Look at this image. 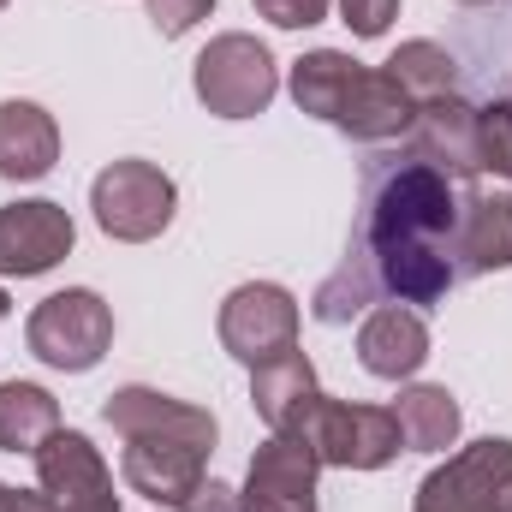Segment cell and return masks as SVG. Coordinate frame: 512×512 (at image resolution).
<instances>
[{
	"label": "cell",
	"instance_id": "24",
	"mask_svg": "<svg viewBox=\"0 0 512 512\" xmlns=\"http://www.w3.org/2000/svg\"><path fill=\"white\" fill-rule=\"evenodd\" d=\"M382 286H376V274H370V256H346L340 262V274L334 280H322V292H316V322H352L358 310H370V298H376Z\"/></svg>",
	"mask_w": 512,
	"mask_h": 512
},
{
	"label": "cell",
	"instance_id": "28",
	"mask_svg": "<svg viewBox=\"0 0 512 512\" xmlns=\"http://www.w3.org/2000/svg\"><path fill=\"white\" fill-rule=\"evenodd\" d=\"M251 6H256V18H268L274 30H310V24L328 18L334 0H251Z\"/></svg>",
	"mask_w": 512,
	"mask_h": 512
},
{
	"label": "cell",
	"instance_id": "23",
	"mask_svg": "<svg viewBox=\"0 0 512 512\" xmlns=\"http://www.w3.org/2000/svg\"><path fill=\"white\" fill-rule=\"evenodd\" d=\"M387 78L411 96V108H423V102H441V96H453V84H459V60L441 48V42H429V36H417V42H399L393 54H387L382 66Z\"/></svg>",
	"mask_w": 512,
	"mask_h": 512
},
{
	"label": "cell",
	"instance_id": "15",
	"mask_svg": "<svg viewBox=\"0 0 512 512\" xmlns=\"http://www.w3.org/2000/svg\"><path fill=\"white\" fill-rule=\"evenodd\" d=\"M405 143H411L417 161L441 167L447 179H477V173H483V167H477V108H471L459 90L441 96V102H423V108L411 114Z\"/></svg>",
	"mask_w": 512,
	"mask_h": 512
},
{
	"label": "cell",
	"instance_id": "5",
	"mask_svg": "<svg viewBox=\"0 0 512 512\" xmlns=\"http://www.w3.org/2000/svg\"><path fill=\"white\" fill-rule=\"evenodd\" d=\"M90 209H96V227L120 245H149L173 227V209H179V185L143 161V155H126V161H108L96 179H90Z\"/></svg>",
	"mask_w": 512,
	"mask_h": 512
},
{
	"label": "cell",
	"instance_id": "27",
	"mask_svg": "<svg viewBox=\"0 0 512 512\" xmlns=\"http://www.w3.org/2000/svg\"><path fill=\"white\" fill-rule=\"evenodd\" d=\"M149 6V24L173 42V36H185V30H197L209 12H215V0H143Z\"/></svg>",
	"mask_w": 512,
	"mask_h": 512
},
{
	"label": "cell",
	"instance_id": "19",
	"mask_svg": "<svg viewBox=\"0 0 512 512\" xmlns=\"http://www.w3.org/2000/svg\"><path fill=\"white\" fill-rule=\"evenodd\" d=\"M411 114H417L411 96L387 78L382 66H364L352 96H346V108L334 114V131H346L352 143H393V137L411 131Z\"/></svg>",
	"mask_w": 512,
	"mask_h": 512
},
{
	"label": "cell",
	"instance_id": "4",
	"mask_svg": "<svg viewBox=\"0 0 512 512\" xmlns=\"http://www.w3.org/2000/svg\"><path fill=\"white\" fill-rule=\"evenodd\" d=\"M191 90L215 120H256V114H268V102L280 90V66H274L268 42H256L245 30H227L197 54Z\"/></svg>",
	"mask_w": 512,
	"mask_h": 512
},
{
	"label": "cell",
	"instance_id": "1",
	"mask_svg": "<svg viewBox=\"0 0 512 512\" xmlns=\"http://www.w3.org/2000/svg\"><path fill=\"white\" fill-rule=\"evenodd\" d=\"M459 221V179L405 155L376 161L364 173V239H453Z\"/></svg>",
	"mask_w": 512,
	"mask_h": 512
},
{
	"label": "cell",
	"instance_id": "20",
	"mask_svg": "<svg viewBox=\"0 0 512 512\" xmlns=\"http://www.w3.org/2000/svg\"><path fill=\"white\" fill-rule=\"evenodd\" d=\"M393 417H399L405 453H447V447H459V429H465L459 399L435 382H411L393 399Z\"/></svg>",
	"mask_w": 512,
	"mask_h": 512
},
{
	"label": "cell",
	"instance_id": "12",
	"mask_svg": "<svg viewBox=\"0 0 512 512\" xmlns=\"http://www.w3.org/2000/svg\"><path fill=\"white\" fill-rule=\"evenodd\" d=\"M203 477H209V453L179 435H131L120 453V483L155 507H185Z\"/></svg>",
	"mask_w": 512,
	"mask_h": 512
},
{
	"label": "cell",
	"instance_id": "7",
	"mask_svg": "<svg viewBox=\"0 0 512 512\" xmlns=\"http://www.w3.org/2000/svg\"><path fill=\"white\" fill-rule=\"evenodd\" d=\"M298 322H304V316H298V298H292L286 286H274V280H245V286H233V292L221 298V316H215L227 358H239L245 370L280 358V352H292V346H298Z\"/></svg>",
	"mask_w": 512,
	"mask_h": 512
},
{
	"label": "cell",
	"instance_id": "6",
	"mask_svg": "<svg viewBox=\"0 0 512 512\" xmlns=\"http://www.w3.org/2000/svg\"><path fill=\"white\" fill-rule=\"evenodd\" d=\"M507 501H512V441L483 435V441L447 453V465H435L417 483L411 512H507Z\"/></svg>",
	"mask_w": 512,
	"mask_h": 512
},
{
	"label": "cell",
	"instance_id": "32",
	"mask_svg": "<svg viewBox=\"0 0 512 512\" xmlns=\"http://www.w3.org/2000/svg\"><path fill=\"white\" fill-rule=\"evenodd\" d=\"M459 6H495V0H459Z\"/></svg>",
	"mask_w": 512,
	"mask_h": 512
},
{
	"label": "cell",
	"instance_id": "13",
	"mask_svg": "<svg viewBox=\"0 0 512 512\" xmlns=\"http://www.w3.org/2000/svg\"><path fill=\"white\" fill-rule=\"evenodd\" d=\"M102 417H108V429L120 441H131V435H179V441H191L203 453H215V441H221L215 411H203L191 399H173L161 387H114Z\"/></svg>",
	"mask_w": 512,
	"mask_h": 512
},
{
	"label": "cell",
	"instance_id": "10",
	"mask_svg": "<svg viewBox=\"0 0 512 512\" xmlns=\"http://www.w3.org/2000/svg\"><path fill=\"white\" fill-rule=\"evenodd\" d=\"M78 245V227L60 203L24 197L0 209V280H36L54 262H66Z\"/></svg>",
	"mask_w": 512,
	"mask_h": 512
},
{
	"label": "cell",
	"instance_id": "22",
	"mask_svg": "<svg viewBox=\"0 0 512 512\" xmlns=\"http://www.w3.org/2000/svg\"><path fill=\"white\" fill-rule=\"evenodd\" d=\"M60 429V399L42 382H0V453H36Z\"/></svg>",
	"mask_w": 512,
	"mask_h": 512
},
{
	"label": "cell",
	"instance_id": "17",
	"mask_svg": "<svg viewBox=\"0 0 512 512\" xmlns=\"http://www.w3.org/2000/svg\"><path fill=\"white\" fill-rule=\"evenodd\" d=\"M316 399H322V382H316V370L298 346L251 370V405L268 423V435H298L304 417L316 411Z\"/></svg>",
	"mask_w": 512,
	"mask_h": 512
},
{
	"label": "cell",
	"instance_id": "8",
	"mask_svg": "<svg viewBox=\"0 0 512 512\" xmlns=\"http://www.w3.org/2000/svg\"><path fill=\"white\" fill-rule=\"evenodd\" d=\"M36 489L54 501V512H120L114 495V471L102 459V447L84 429H54L36 453Z\"/></svg>",
	"mask_w": 512,
	"mask_h": 512
},
{
	"label": "cell",
	"instance_id": "14",
	"mask_svg": "<svg viewBox=\"0 0 512 512\" xmlns=\"http://www.w3.org/2000/svg\"><path fill=\"white\" fill-rule=\"evenodd\" d=\"M316 477H322V459L292 441V435H268L251 453V471H245V512H316Z\"/></svg>",
	"mask_w": 512,
	"mask_h": 512
},
{
	"label": "cell",
	"instance_id": "2",
	"mask_svg": "<svg viewBox=\"0 0 512 512\" xmlns=\"http://www.w3.org/2000/svg\"><path fill=\"white\" fill-rule=\"evenodd\" d=\"M292 441H304L334 471H382L405 453L393 405H358V399H334V393L316 399V411L304 417V429Z\"/></svg>",
	"mask_w": 512,
	"mask_h": 512
},
{
	"label": "cell",
	"instance_id": "31",
	"mask_svg": "<svg viewBox=\"0 0 512 512\" xmlns=\"http://www.w3.org/2000/svg\"><path fill=\"white\" fill-rule=\"evenodd\" d=\"M6 310H12V298H6V286H0V322H6Z\"/></svg>",
	"mask_w": 512,
	"mask_h": 512
},
{
	"label": "cell",
	"instance_id": "16",
	"mask_svg": "<svg viewBox=\"0 0 512 512\" xmlns=\"http://www.w3.org/2000/svg\"><path fill=\"white\" fill-rule=\"evenodd\" d=\"M358 364L382 382H411L429 364V322L411 304H376L358 328Z\"/></svg>",
	"mask_w": 512,
	"mask_h": 512
},
{
	"label": "cell",
	"instance_id": "34",
	"mask_svg": "<svg viewBox=\"0 0 512 512\" xmlns=\"http://www.w3.org/2000/svg\"><path fill=\"white\" fill-rule=\"evenodd\" d=\"M507 512H512V501H507Z\"/></svg>",
	"mask_w": 512,
	"mask_h": 512
},
{
	"label": "cell",
	"instance_id": "33",
	"mask_svg": "<svg viewBox=\"0 0 512 512\" xmlns=\"http://www.w3.org/2000/svg\"><path fill=\"white\" fill-rule=\"evenodd\" d=\"M6 6H12V0H0V12H6Z\"/></svg>",
	"mask_w": 512,
	"mask_h": 512
},
{
	"label": "cell",
	"instance_id": "29",
	"mask_svg": "<svg viewBox=\"0 0 512 512\" xmlns=\"http://www.w3.org/2000/svg\"><path fill=\"white\" fill-rule=\"evenodd\" d=\"M179 512H245V495H239L233 483H221V477H203Z\"/></svg>",
	"mask_w": 512,
	"mask_h": 512
},
{
	"label": "cell",
	"instance_id": "3",
	"mask_svg": "<svg viewBox=\"0 0 512 512\" xmlns=\"http://www.w3.org/2000/svg\"><path fill=\"white\" fill-rule=\"evenodd\" d=\"M24 340H30V358H42L48 370H66V376H84L108 358L114 346V310L102 304V292L90 286H66V292H48L30 322H24Z\"/></svg>",
	"mask_w": 512,
	"mask_h": 512
},
{
	"label": "cell",
	"instance_id": "26",
	"mask_svg": "<svg viewBox=\"0 0 512 512\" xmlns=\"http://www.w3.org/2000/svg\"><path fill=\"white\" fill-rule=\"evenodd\" d=\"M393 18H399V0H340V24H346L352 36H364V42L387 36Z\"/></svg>",
	"mask_w": 512,
	"mask_h": 512
},
{
	"label": "cell",
	"instance_id": "11",
	"mask_svg": "<svg viewBox=\"0 0 512 512\" xmlns=\"http://www.w3.org/2000/svg\"><path fill=\"white\" fill-rule=\"evenodd\" d=\"M370 274L393 304H441L459 286V262L447 239H364Z\"/></svg>",
	"mask_w": 512,
	"mask_h": 512
},
{
	"label": "cell",
	"instance_id": "30",
	"mask_svg": "<svg viewBox=\"0 0 512 512\" xmlns=\"http://www.w3.org/2000/svg\"><path fill=\"white\" fill-rule=\"evenodd\" d=\"M0 512H54V501H48L42 489H12V483H0Z\"/></svg>",
	"mask_w": 512,
	"mask_h": 512
},
{
	"label": "cell",
	"instance_id": "9",
	"mask_svg": "<svg viewBox=\"0 0 512 512\" xmlns=\"http://www.w3.org/2000/svg\"><path fill=\"white\" fill-rule=\"evenodd\" d=\"M447 251L459 262V274H501L512 268V185L507 179H465L459 185V221Z\"/></svg>",
	"mask_w": 512,
	"mask_h": 512
},
{
	"label": "cell",
	"instance_id": "25",
	"mask_svg": "<svg viewBox=\"0 0 512 512\" xmlns=\"http://www.w3.org/2000/svg\"><path fill=\"white\" fill-rule=\"evenodd\" d=\"M477 167L512 185V96L477 108Z\"/></svg>",
	"mask_w": 512,
	"mask_h": 512
},
{
	"label": "cell",
	"instance_id": "21",
	"mask_svg": "<svg viewBox=\"0 0 512 512\" xmlns=\"http://www.w3.org/2000/svg\"><path fill=\"white\" fill-rule=\"evenodd\" d=\"M358 72H364V66H358L352 54H340V48H310V54H298V60H292V102H298V114L334 126V114L346 108Z\"/></svg>",
	"mask_w": 512,
	"mask_h": 512
},
{
	"label": "cell",
	"instance_id": "18",
	"mask_svg": "<svg viewBox=\"0 0 512 512\" xmlns=\"http://www.w3.org/2000/svg\"><path fill=\"white\" fill-rule=\"evenodd\" d=\"M60 161V126L42 102H0V179L36 185Z\"/></svg>",
	"mask_w": 512,
	"mask_h": 512
}]
</instances>
